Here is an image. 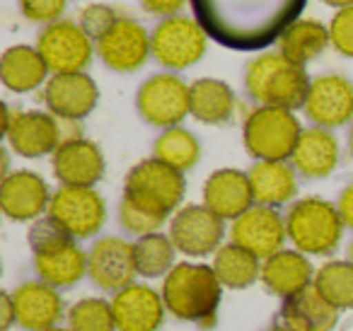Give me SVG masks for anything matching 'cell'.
I'll return each instance as SVG.
<instances>
[{"label":"cell","mask_w":353,"mask_h":331,"mask_svg":"<svg viewBox=\"0 0 353 331\" xmlns=\"http://www.w3.org/2000/svg\"><path fill=\"white\" fill-rule=\"evenodd\" d=\"M54 177L63 186H94L107 172V160L97 143L88 138H68L51 155Z\"/></svg>","instance_id":"20"},{"label":"cell","mask_w":353,"mask_h":331,"mask_svg":"<svg viewBox=\"0 0 353 331\" xmlns=\"http://www.w3.org/2000/svg\"><path fill=\"white\" fill-rule=\"evenodd\" d=\"M112 310L117 331H157L167 314L162 292L145 283H131L114 292Z\"/></svg>","instance_id":"21"},{"label":"cell","mask_w":353,"mask_h":331,"mask_svg":"<svg viewBox=\"0 0 353 331\" xmlns=\"http://www.w3.org/2000/svg\"><path fill=\"white\" fill-rule=\"evenodd\" d=\"M305 117L319 128H341L353 121V83L341 73L312 78L303 107Z\"/></svg>","instance_id":"14"},{"label":"cell","mask_w":353,"mask_h":331,"mask_svg":"<svg viewBox=\"0 0 353 331\" xmlns=\"http://www.w3.org/2000/svg\"><path fill=\"white\" fill-rule=\"evenodd\" d=\"M329 37H332L334 51L346 59H353V6L339 10L329 22Z\"/></svg>","instance_id":"38"},{"label":"cell","mask_w":353,"mask_h":331,"mask_svg":"<svg viewBox=\"0 0 353 331\" xmlns=\"http://www.w3.org/2000/svg\"><path fill=\"white\" fill-rule=\"evenodd\" d=\"M279 324L285 331H334L339 324V310L319 295L314 285L283 300Z\"/></svg>","instance_id":"25"},{"label":"cell","mask_w":353,"mask_h":331,"mask_svg":"<svg viewBox=\"0 0 353 331\" xmlns=\"http://www.w3.org/2000/svg\"><path fill=\"white\" fill-rule=\"evenodd\" d=\"M44 104L59 121L78 123L94 112L99 102V88L88 73L51 75L44 85Z\"/></svg>","instance_id":"18"},{"label":"cell","mask_w":353,"mask_h":331,"mask_svg":"<svg viewBox=\"0 0 353 331\" xmlns=\"http://www.w3.org/2000/svg\"><path fill=\"white\" fill-rule=\"evenodd\" d=\"M170 239L176 252L184 257L201 259L211 257L223 247L225 239V220L218 218L206 205H182L170 220Z\"/></svg>","instance_id":"11"},{"label":"cell","mask_w":353,"mask_h":331,"mask_svg":"<svg viewBox=\"0 0 353 331\" xmlns=\"http://www.w3.org/2000/svg\"><path fill=\"white\" fill-rule=\"evenodd\" d=\"M336 208H339V215H341L343 225H346L348 230H353V184L341 191V196H339V201H336Z\"/></svg>","instance_id":"42"},{"label":"cell","mask_w":353,"mask_h":331,"mask_svg":"<svg viewBox=\"0 0 353 331\" xmlns=\"http://www.w3.org/2000/svg\"><path fill=\"white\" fill-rule=\"evenodd\" d=\"M329 44H332L329 27L322 25L319 20H305V17L293 22V25L281 34V39L276 41L281 54L298 66H307L310 61L322 56Z\"/></svg>","instance_id":"30"},{"label":"cell","mask_w":353,"mask_h":331,"mask_svg":"<svg viewBox=\"0 0 353 331\" xmlns=\"http://www.w3.org/2000/svg\"><path fill=\"white\" fill-rule=\"evenodd\" d=\"M68 331H117L112 300L104 297H83L65 312Z\"/></svg>","instance_id":"35"},{"label":"cell","mask_w":353,"mask_h":331,"mask_svg":"<svg viewBox=\"0 0 353 331\" xmlns=\"http://www.w3.org/2000/svg\"><path fill=\"white\" fill-rule=\"evenodd\" d=\"M208 39L232 51H264L300 20L307 0H189Z\"/></svg>","instance_id":"1"},{"label":"cell","mask_w":353,"mask_h":331,"mask_svg":"<svg viewBox=\"0 0 353 331\" xmlns=\"http://www.w3.org/2000/svg\"><path fill=\"white\" fill-rule=\"evenodd\" d=\"M136 109L155 128H174L192 114V85L174 73L150 75L136 92Z\"/></svg>","instance_id":"8"},{"label":"cell","mask_w":353,"mask_h":331,"mask_svg":"<svg viewBox=\"0 0 353 331\" xmlns=\"http://www.w3.org/2000/svg\"><path fill=\"white\" fill-rule=\"evenodd\" d=\"M213 268L223 288L245 290L261 278V259L235 242H228L213 254Z\"/></svg>","instance_id":"31"},{"label":"cell","mask_w":353,"mask_h":331,"mask_svg":"<svg viewBox=\"0 0 353 331\" xmlns=\"http://www.w3.org/2000/svg\"><path fill=\"white\" fill-rule=\"evenodd\" d=\"M17 324L25 331H51L65 317L63 297L44 281H25L12 290Z\"/></svg>","instance_id":"22"},{"label":"cell","mask_w":353,"mask_h":331,"mask_svg":"<svg viewBox=\"0 0 353 331\" xmlns=\"http://www.w3.org/2000/svg\"><path fill=\"white\" fill-rule=\"evenodd\" d=\"M184 3L187 0H141L143 10L160 17H174L184 8Z\"/></svg>","instance_id":"40"},{"label":"cell","mask_w":353,"mask_h":331,"mask_svg":"<svg viewBox=\"0 0 353 331\" xmlns=\"http://www.w3.org/2000/svg\"><path fill=\"white\" fill-rule=\"evenodd\" d=\"M119 223L126 230L128 234H136V237H145V234H155L162 230V225L167 223V218L152 213V210L143 208V205L133 203V201L123 199L119 203Z\"/></svg>","instance_id":"36"},{"label":"cell","mask_w":353,"mask_h":331,"mask_svg":"<svg viewBox=\"0 0 353 331\" xmlns=\"http://www.w3.org/2000/svg\"><path fill=\"white\" fill-rule=\"evenodd\" d=\"M314 273H317V268L310 263L307 254L298 252V249H281L274 257L261 261L259 281L264 283V288L271 295L288 300V297L298 295L312 285Z\"/></svg>","instance_id":"24"},{"label":"cell","mask_w":353,"mask_h":331,"mask_svg":"<svg viewBox=\"0 0 353 331\" xmlns=\"http://www.w3.org/2000/svg\"><path fill=\"white\" fill-rule=\"evenodd\" d=\"M49 215L73 239H90L107 223V203L94 186H61L51 196Z\"/></svg>","instance_id":"10"},{"label":"cell","mask_w":353,"mask_h":331,"mask_svg":"<svg viewBox=\"0 0 353 331\" xmlns=\"http://www.w3.org/2000/svg\"><path fill=\"white\" fill-rule=\"evenodd\" d=\"M322 3H324V6H329V8H339V10L353 6V0H322Z\"/></svg>","instance_id":"43"},{"label":"cell","mask_w":353,"mask_h":331,"mask_svg":"<svg viewBox=\"0 0 353 331\" xmlns=\"http://www.w3.org/2000/svg\"><path fill=\"white\" fill-rule=\"evenodd\" d=\"M51 331H68V329H61V326H56V329H51Z\"/></svg>","instance_id":"47"},{"label":"cell","mask_w":353,"mask_h":331,"mask_svg":"<svg viewBox=\"0 0 353 331\" xmlns=\"http://www.w3.org/2000/svg\"><path fill=\"white\" fill-rule=\"evenodd\" d=\"M176 247L172 244L170 234H145L133 242V257H136V271L141 278L152 281V278H165L172 268L176 266Z\"/></svg>","instance_id":"33"},{"label":"cell","mask_w":353,"mask_h":331,"mask_svg":"<svg viewBox=\"0 0 353 331\" xmlns=\"http://www.w3.org/2000/svg\"><path fill=\"white\" fill-rule=\"evenodd\" d=\"M27 242L39 281L54 285L56 290L73 288L88 276V252L49 215L30 225Z\"/></svg>","instance_id":"3"},{"label":"cell","mask_w":353,"mask_h":331,"mask_svg":"<svg viewBox=\"0 0 353 331\" xmlns=\"http://www.w3.org/2000/svg\"><path fill=\"white\" fill-rule=\"evenodd\" d=\"M247 174L256 205L281 208L298 196V172L288 162H256Z\"/></svg>","instance_id":"28"},{"label":"cell","mask_w":353,"mask_h":331,"mask_svg":"<svg viewBox=\"0 0 353 331\" xmlns=\"http://www.w3.org/2000/svg\"><path fill=\"white\" fill-rule=\"evenodd\" d=\"M288 239L285 228V215L279 213V208L269 205H252L245 215L230 225V242L245 247L261 261L281 252Z\"/></svg>","instance_id":"17"},{"label":"cell","mask_w":353,"mask_h":331,"mask_svg":"<svg viewBox=\"0 0 353 331\" xmlns=\"http://www.w3.org/2000/svg\"><path fill=\"white\" fill-rule=\"evenodd\" d=\"M152 59L167 70H187L203 59L208 34L194 17H165L150 34Z\"/></svg>","instance_id":"9"},{"label":"cell","mask_w":353,"mask_h":331,"mask_svg":"<svg viewBox=\"0 0 353 331\" xmlns=\"http://www.w3.org/2000/svg\"><path fill=\"white\" fill-rule=\"evenodd\" d=\"M162 300L174 319L213 329L223 300V283L216 268L199 261H179L162 278Z\"/></svg>","instance_id":"2"},{"label":"cell","mask_w":353,"mask_h":331,"mask_svg":"<svg viewBox=\"0 0 353 331\" xmlns=\"http://www.w3.org/2000/svg\"><path fill=\"white\" fill-rule=\"evenodd\" d=\"M264 331H285L281 324H274V326H269V329H264Z\"/></svg>","instance_id":"44"},{"label":"cell","mask_w":353,"mask_h":331,"mask_svg":"<svg viewBox=\"0 0 353 331\" xmlns=\"http://www.w3.org/2000/svg\"><path fill=\"white\" fill-rule=\"evenodd\" d=\"M285 228L293 249L307 257H329L341 244L346 225L339 215L336 203H329L319 196H307L290 205L285 213Z\"/></svg>","instance_id":"5"},{"label":"cell","mask_w":353,"mask_h":331,"mask_svg":"<svg viewBox=\"0 0 353 331\" xmlns=\"http://www.w3.org/2000/svg\"><path fill=\"white\" fill-rule=\"evenodd\" d=\"M203 205L223 220L235 223L240 215H245L254 203L250 174L235 167H223L208 174L203 181Z\"/></svg>","instance_id":"23"},{"label":"cell","mask_w":353,"mask_h":331,"mask_svg":"<svg viewBox=\"0 0 353 331\" xmlns=\"http://www.w3.org/2000/svg\"><path fill=\"white\" fill-rule=\"evenodd\" d=\"M37 49L44 63L49 66L51 75L85 73L94 54L92 39L85 34L78 22L70 20H59L44 27V32L37 39Z\"/></svg>","instance_id":"12"},{"label":"cell","mask_w":353,"mask_h":331,"mask_svg":"<svg viewBox=\"0 0 353 331\" xmlns=\"http://www.w3.org/2000/svg\"><path fill=\"white\" fill-rule=\"evenodd\" d=\"M49 66L44 63L39 49L27 44H15L3 51L0 59V80L10 92L27 94L46 85Z\"/></svg>","instance_id":"27"},{"label":"cell","mask_w":353,"mask_h":331,"mask_svg":"<svg viewBox=\"0 0 353 331\" xmlns=\"http://www.w3.org/2000/svg\"><path fill=\"white\" fill-rule=\"evenodd\" d=\"M351 152H353V126H351Z\"/></svg>","instance_id":"46"},{"label":"cell","mask_w":353,"mask_h":331,"mask_svg":"<svg viewBox=\"0 0 353 331\" xmlns=\"http://www.w3.org/2000/svg\"><path fill=\"white\" fill-rule=\"evenodd\" d=\"M119 22V15L112 6H104V3H90L80 10L78 25L85 30V34L92 41H99L114 25Z\"/></svg>","instance_id":"37"},{"label":"cell","mask_w":353,"mask_h":331,"mask_svg":"<svg viewBox=\"0 0 353 331\" xmlns=\"http://www.w3.org/2000/svg\"><path fill=\"white\" fill-rule=\"evenodd\" d=\"M339 141L329 128H303V136H300L295 152L290 157L295 172L303 174L305 179H324L329 177L339 165Z\"/></svg>","instance_id":"26"},{"label":"cell","mask_w":353,"mask_h":331,"mask_svg":"<svg viewBox=\"0 0 353 331\" xmlns=\"http://www.w3.org/2000/svg\"><path fill=\"white\" fill-rule=\"evenodd\" d=\"M303 136L298 117L290 109L256 107L247 114L242 126V143L256 162H285L293 157Z\"/></svg>","instance_id":"6"},{"label":"cell","mask_w":353,"mask_h":331,"mask_svg":"<svg viewBox=\"0 0 353 331\" xmlns=\"http://www.w3.org/2000/svg\"><path fill=\"white\" fill-rule=\"evenodd\" d=\"M237 99L225 80L199 78L192 83V117L208 126H223L235 117Z\"/></svg>","instance_id":"29"},{"label":"cell","mask_w":353,"mask_h":331,"mask_svg":"<svg viewBox=\"0 0 353 331\" xmlns=\"http://www.w3.org/2000/svg\"><path fill=\"white\" fill-rule=\"evenodd\" d=\"M88 276L99 290L119 292L126 285L136 283V257L133 242L117 234L99 237L88 252Z\"/></svg>","instance_id":"15"},{"label":"cell","mask_w":353,"mask_h":331,"mask_svg":"<svg viewBox=\"0 0 353 331\" xmlns=\"http://www.w3.org/2000/svg\"><path fill=\"white\" fill-rule=\"evenodd\" d=\"M6 141L20 157L54 155L63 143V123L49 112H12L6 107Z\"/></svg>","instance_id":"13"},{"label":"cell","mask_w":353,"mask_h":331,"mask_svg":"<svg viewBox=\"0 0 353 331\" xmlns=\"http://www.w3.org/2000/svg\"><path fill=\"white\" fill-rule=\"evenodd\" d=\"M65 3L68 0H20V10L30 22L49 27L63 15Z\"/></svg>","instance_id":"39"},{"label":"cell","mask_w":353,"mask_h":331,"mask_svg":"<svg viewBox=\"0 0 353 331\" xmlns=\"http://www.w3.org/2000/svg\"><path fill=\"white\" fill-rule=\"evenodd\" d=\"M12 324H17L12 292H3V295H0V331H10Z\"/></svg>","instance_id":"41"},{"label":"cell","mask_w":353,"mask_h":331,"mask_svg":"<svg viewBox=\"0 0 353 331\" xmlns=\"http://www.w3.org/2000/svg\"><path fill=\"white\" fill-rule=\"evenodd\" d=\"M314 288L339 312L353 310V263L348 259L324 261L314 273Z\"/></svg>","instance_id":"34"},{"label":"cell","mask_w":353,"mask_h":331,"mask_svg":"<svg viewBox=\"0 0 353 331\" xmlns=\"http://www.w3.org/2000/svg\"><path fill=\"white\" fill-rule=\"evenodd\" d=\"M187 194L184 172L165 165L157 157H148L133 165L123 179V199L152 210V213L170 218L182 208Z\"/></svg>","instance_id":"7"},{"label":"cell","mask_w":353,"mask_h":331,"mask_svg":"<svg viewBox=\"0 0 353 331\" xmlns=\"http://www.w3.org/2000/svg\"><path fill=\"white\" fill-rule=\"evenodd\" d=\"M152 157L179 172H189L201 160V143L192 131L182 126L167 128L152 143Z\"/></svg>","instance_id":"32"},{"label":"cell","mask_w":353,"mask_h":331,"mask_svg":"<svg viewBox=\"0 0 353 331\" xmlns=\"http://www.w3.org/2000/svg\"><path fill=\"white\" fill-rule=\"evenodd\" d=\"M348 261L353 263V239H351V244H348Z\"/></svg>","instance_id":"45"},{"label":"cell","mask_w":353,"mask_h":331,"mask_svg":"<svg viewBox=\"0 0 353 331\" xmlns=\"http://www.w3.org/2000/svg\"><path fill=\"white\" fill-rule=\"evenodd\" d=\"M51 189L41 174L32 170H15L3 177L0 184V210L12 223H34L49 213Z\"/></svg>","instance_id":"16"},{"label":"cell","mask_w":353,"mask_h":331,"mask_svg":"<svg viewBox=\"0 0 353 331\" xmlns=\"http://www.w3.org/2000/svg\"><path fill=\"white\" fill-rule=\"evenodd\" d=\"M310 75L305 66L293 63L281 51H264L250 61L245 70L247 94L259 107L303 109L310 92Z\"/></svg>","instance_id":"4"},{"label":"cell","mask_w":353,"mask_h":331,"mask_svg":"<svg viewBox=\"0 0 353 331\" xmlns=\"http://www.w3.org/2000/svg\"><path fill=\"white\" fill-rule=\"evenodd\" d=\"M97 56L109 70L133 73L145 66L148 56H152L150 34L141 22L119 17L117 25L97 41Z\"/></svg>","instance_id":"19"}]
</instances>
